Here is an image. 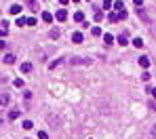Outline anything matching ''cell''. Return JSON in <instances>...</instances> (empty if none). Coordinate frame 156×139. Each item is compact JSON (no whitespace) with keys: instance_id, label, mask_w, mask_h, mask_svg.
Masks as SVG:
<instances>
[{"instance_id":"25","label":"cell","mask_w":156,"mask_h":139,"mask_svg":"<svg viewBox=\"0 0 156 139\" xmlns=\"http://www.w3.org/2000/svg\"><path fill=\"white\" fill-rule=\"evenodd\" d=\"M101 19H104V13H99V11H97V13H95V21H101Z\"/></svg>"},{"instance_id":"3","label":"cell","mask_w":156,"mask_h":139,"mask_svg":"<svg viewBox=\"0 0 156 139\" xmlns=\"http://www.w3.org/2000/svg\"><path fill=\"white\" fill-rule=\"evenodd\" d=\"M4 63H7V66H11V63H15V55L13 53H7V55H4V59H2Z\"/></svg>"},{"instance_id":"30","label":"cell","mask_w":156,"mask_h":139,"mask_svg":"<svg viewBox=\"0 0 156 139\" xmlns=\"http://www.w3.org/2000/svg\"><path fill=\"white\" fill-rule=\"evenodd\" d=\"M4 46H7V42H4V40H0V49H4Z\"/></svg>"},{"instance_id":"32","label":"cell","mask_w":156,"mask_h":139,"mask_svg":"<svg viewBox=\"0 0 156 139\" xmlns=\"http://www.w3.org/2000/svg\"><path fill=\"white\" fill-rule=\"evenodd\" d=\"M133 2H135V4H143V0H133Z\"/></svg>"},{"instance_id":"21","label":"cell","mask_w":156,"mask_h":139,"mask_svg":"<svg viewBox=\"0 0 156 139\" xmlns=\"http://www.w3.org/2000/svg\"><path fill=\"white\" fill-rule=\"evenodd\" d=\"M74 19H76V21H82V19H84V15L78 11V13H74Z\"/></svg>"},{"instance_id":"13","label":"cell","mask_w":156,"mask_h":139,"mask_svg":"<svg viewBox=\"0 0 156 139\" xmlns=\"http://www.w3.org/2000/svg\"><path fill=\"white\" fill-rule=\"evenodd\" d=\"M17 25H19V28L28 25V17H17Z\"/></svg>"},{"instance_id":"16","label":"cell","mask_w":156,"mask_h":139,"mask_svg":"<svg viewBox=\"0 0 156 139\" xmlns=\"http://www.w3.org/2000/svg\"><path fill=\"white\" fill-rule=\"evenodd\" d=\"M91 34H93V36H99V34H101V30L97 28V25H93V28H91Z\"/></svg>"},{"instance_id":"19","label":"cell","mask_w":156,"mask_h":139,"mask_svg":"<svg viewBox=\"0 0 156 139\" xmlns=\"http://www.w3.org/2000/svg\"><path fill=\"white\" fill-rule=\"evenodd\" d=\"M2 36H7V23L0 25V38H2Z\"/></svg>"},{"instance_id":"28","label":"cell","mask_w":156,"mask_h":139,"mask_svg":"<svg viewBox=\"0 0 156 139\" xmlns=\"http://www.w3.org/2000/svg\"><path fill=\"white\" fill-rule=\"evenodd\" d=\"M28 25H36V19L34 17H28Z\"/></svg>"},{"instance_id":"26","label":"cell","mask_w":156,"mask_h":139,"mask_svg":"<svg viewBox=\"0 0 156 139\" xmlns=\"http://www.w3.org/2000/svg\"><path fill=\"white\" fill-rule=\"evenodd\" d=\"M38 139H49V135H46L44 131H40V133H38Z\"/></svg>"},{"instance_id":"15","label":"cell","mask_w":156,"mask_h":139,"mask_svg":"<svg viewBox=\"0 0 156 139\" xmlns=\"http://www.w3.org/2000/svg\"><path fill=\"white\" fill-rule=\"evenodd\" d=\"M108 19H110L112 23H116V21L120 19V17H118V13H110V15H108Z\"/></svg>"},{"instance_id":"31","label":"cell","mask_w":156,"mask_h":139,"mask_svg":"<svg viewBox=\"0 0 156 139\" xmlns=\"http://www.w3.org/2000/svg\"><path fill=\"white\" fill-rule=\"evenodd\" d=\"M150 93H152V97H156V89H150Z\"/></svg>"},{"instance_id":"4","label":"cell","mask_w":156,"mask_h":139,"mask_svg":"<svg viewBox=\"0 0 156 139\" xmlns=\"http://www.w3.org/2000/svg\"><path fill=\"white\" fill-rule=\"evenodd\" d=\"M28 72H32V63L25 61V63H21V74H28Z\"/></svg>"},{"instance_id":"22","label":"cell","mask_w":156,"mask_h":139,"mask_svg":"<svg viewBox=\"0 0 156 139\" xmlns=\"http://www.w3.org/2000/svg\"><path fill=\"white\" fill-rule=\"evenodd\" d=\"M150 78H152V76H150V72H143V74H141V80H143V82H148Z\"/></svg>"},{"instance_id":"34","label":"cell","mask_w":156,"mask_h":139,"mask_svg":"<svg viewBox=\"0 0 156 139\" xmlns=\"http://www.w3.org/2000/svg\"><path fill=\"white\" fill-rule=\"evenodd\" d=\"M72 2H78V0H72Z\"/></svg>"},{"instance_id":"12","label":"cell","mask_w":156,"mask_h":139,"mask_svg":"<svg viewBox=\"0 0 156 139\" xmlns=\"http://www.w3.org/2000/svg\"><path fill=\"white\" fill-rule=\"evenodd\" d=\"M104 42H106L108 46H110L112 42H114V36H112V34H104Z\"/></svg>"},{"instance_id":"29","label":"cell","mask_w":156,"mask_h":139,"mask_svg":"<svg viewBox=\"0 0 156 139\" xmlns=\"http://www.w3.org/2000/svg\"><path fill=\"white\" fill-rule=\"evenodd\" d=\"M152 139H156V124L152 126Z\"/></svg>"},{"instance_id":"27","label":"cell","mask_w":156,"mask_h":139,"mask_svg":"<svg viewBox=\"0 0 156 139\" xmlns=\"http://www.w3.org/2000/svg\"><path fill=\"white\" fill-rule=\"evenodd\" d=\"M13 84H15V87H23V80H21V78H17V80H15Z\"/></svg>"},{"instance_id":"2","label":"cell","mask_w":156,"mask_h":139,"mask_svg":"<svg viewBox=\"0 0 156 139\" xmlns=\"http://www.w3.org/2000/svg\"><path fill=\"white\" fill-rule=\"evenodd\" d=\"M55 19H57V21H66V19H68V11H66V9H59L57 13H55Z\"/></svg>"},{"instance_id":"7","label":"cell","mask_w":156,"mask_h":139,"mask_svg":"<svg viewBox=\"0 0 156 139\" xmlns=\"http://www.w3.org/2000/svg\"><path fill=\"white\" fill-rule=\"evenodd\" d=\"M19 116H21V112H19V110H11V112H9V118H11V120H17Z\"/></svg>"},{"instance_id":"33","label":"cell","mask_w":156,"mask_h":139,"mask_svg":"<svg viewBox=\"0 0 156 139\" xmlns=\"http://www.w3.org/2000/svg\"><path fill=\"white\" fill-rule=\"evenodd\" d=\"M59 2H61V4H68V2H70V0H59Z\"/></svg>"},{"instance_id":"20","label":"cell","mask_w":156,"mask_h":139,"mask_svg":"<svg viewBox=\"0 0 156 139\" xmlns=\"http://www.w3.org/2000/svg\"><path fill=\"white\" fill-rule=\"evenodd\" d=\"M110 7H114V2H112V0H104V9L110 11Z\"/></svg>"},{"instance_id":"6","label":"cell","mask_w":156,"mask_h":139,"mask_svg":"<svg viewBox=\"0 0 156 139\" xmlns=\"http://www.w3.org/2000/svg\"><path fill=\"white\" fill-rule=\"evenodd\" d=\"M72 42L80 44V42H82V34H80V32H74V34H72Z\"/></svg>"},{"instance_id":"14","label":"cell","mask_w":156,"mask_h":139,"mask_svg":"<svg viewBox=\"0 0 156 139\" xmlns=\"http://www.w3.org/2000/svg\"><path fill=\"white\" fill-rule=\"evenodd\" d=\"M118 42H120V44L125 46L127 42H129V38H127V34H120V36H118Z\"/></svg>"},{"instance_id":"10","label":"cell","mask_w":156,"mask_h":139,"mask_svg":"<svg viewBox=\"0 0 156 139\" xmlns=\"http://www.w3.org/2000/svg\"><path fill=\"white\" fill-rule=\"evenodd\" d=\"M9 101H11V97H9L7 93H4V95H0V105H9Z\"/></svg>"},{"instance_id":"23","label":"cell","mask_w":156,"mask_h":139,"mask_svg":"<svg viewBox=\"0 0 156 139\" xmlns=\"http://www.w3.org/2000/svg\"><path fill=\"white\" fill-rule=\"evenodd\" d=\"M25 2H28V4H30V9H34V11H36V9H38V4H36V2H34V0H25Z\"/></svg>"},{"instance_id":"5","label":"cell","mask_w":156,"mask_h":139,"mask_svg":"<svg viewBox=\"0 0 156 139\" xmlns=\"http://www.w3.org/2000/svg\"><path fill=\"white\" fill-rule=\"evenodd\" d=\"M9 13H11V15H19V13H21V4H13V7L9 9Z\"/></svg>"},{"instance_id":"9","label":"cell","mask_w":156,"mask_h":139,"mask_svg":"<svg viewBox=\"0 0 156 139\" xmlns=\"http://www.w3.org/2000/svg\"><path fill=\"white\" fill-rule=\"evenodd\" d=\"M40 17H42V21H44V23H51V21H53V15H51V13H46V11L40 15Z\"/></svg>"},{"instance_id":"8","label":"cell","mask_w":156,"mask_h":139,"mask_svg":"<svg viewBox=\"0 0 156 139\" xmlns=\"http://www.w3.org/2000/svg\"><path fill=\"white\" fill-rule=\"evenodd\" d=\"M139 66H141L143 70H146L150 66V57H139Z\"/></svg>"},{"instance_id":"11","label":"cell","mask_w":156,"mask_h":139,"mask_svg":"<svg viewBox=\"0 0 156 139\" xmlns=\"http://www.w3.org/2000/svg\"><path fill=\"white\" fill-rule=\"evenodd\" d=\"M114 11H116V13H120V11H125V4H122L120 0H116V2H114Z\"/></svg>"},{"instance_id":"1","label":"cell","mask_w":156,"mask_h":139,"mask_svg":"<svg viewBox=\"0 0 156 139\" xmlns=\"http://www.w3.org/2000/svg\"><path fill=\"white\" fill-rule=\"evenodd\" d=\"M70 66H91V59H84V57H72V59H70Z\"/></svg>"},{"instance_id":"17","label":"cell","mask_w":156,"mask_h":139,"mask_svg":"<svg viewBox=\"0 0 156 139\" xmlns=\"http://www.w3.org/2000/svg\"><path fill=\"white\" fill-rule=\"evenodd\" d=\"M133 44H135L137 49H141V46H143V40H141V38H135V40H133Z\"/></svg>"},{"instance_id":"24","label":"cell","mask_w":156,"mask_h":139,"mask_svg":"<svg viewBox=\"0 0 156 139\" xmlns=\"http://www.w3.org/2000/svg\"><path fill=\"white\" fill-rule=\"evenodd\" d=\"M59 63H61V59H57V61H51V63H49V68L53 70V68H57V66H59Z\"/></svg>"},{"instance_id":"18","label":"cell","mask_w":156,"mask_h":139,"mask_svg":"<svg viewBox=\"0 0 156 139\" xmlns=\"http://www.w3.org/2000/svg\"><path fill=\"white\" fill-rule=\"evenodd\" d=\"M32 126H34V124H32V120H23V129H25V131H30Z\"/></svg>"}]
</instances>
